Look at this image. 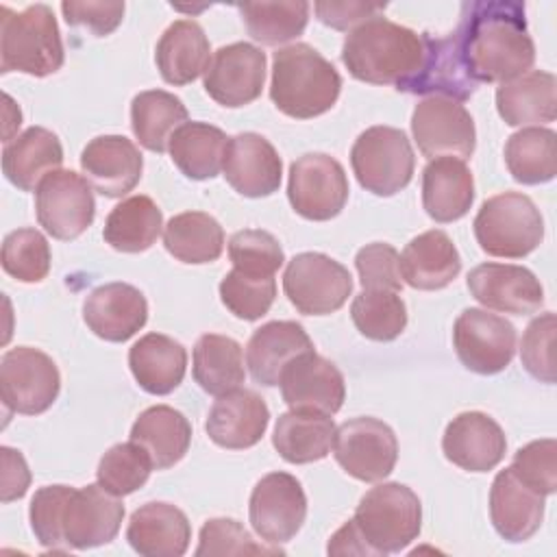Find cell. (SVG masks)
<instances>
[{"instance_id": "f1b7e54d", "label": "cell", "mask_w": 557, "mask_h": 557, "mask_svg": "<svg viewBox=\"0 0 557 557\" xmlns=\"http://www.w3.org/2000/svg\"><path fill=\"white\" fill-rule=\"evenodd\" d=\"M474 200V178L466 161L437 157L422 170V207L440 224L455 222L468 213Z\"/></svg>"}, {"instance_id": "9c48e42d", "label": "cell", "mask_w": 557, "mask_h": 557, "mask_svg": "<svg viewBox=\"0 0 557 557\" xmlns=\"http://www.w3.org/2000/svg\"><path fill=\"white\" fill-rule=\"evenodd\" d=\"M283 292L300 313L326 315L344 307L352 294V276L329 255L300 252L285 268Z\"/></svg>"}, {"instance_id": "f6af8a7d", "label": "cell", "mask_w": 557, "mask_h": 557, "mask_svg": "<svg viewBox=\"0 0 557 557\" xmlns=\"http://www.w3.org/2000/svg\"><path fill=\"white\" fill-rule=\"evenodd\" d=\"M152 472V461L148 453L135 444V442H124L111 446L98 461L96 479L98 483L115 494V496H126L139 490Z\"/></svg>"}, {"instance_id": "5b68a950", "label": "cell", "mask_w": 557, "mask_h": 557, "mask_svg": "<svg viewBox=\"0 0 557 557\" xmlns=\"http://www.w3.org/2000/svg\"><path fill=\"white\" fill-rule=\"evenodd\" d=\"M352 522L372 557L400 553L420 535L422 505L411 487L381 483L361 496Z\"/></svg>"}, {"instance_id": "681fc988", "label": "cell", "mask_w": 557, "mask_h": 557, "mask_svg": "<svg viewBox=\"0 0 557 557\" xmlns=\"http://www.w3.org/2000/svg\"><path fill=\"white\" fill-rule=\"evenodd\" d=\"M72 490L74 487H67V485H44L35 492L30 500V511H28L30 529L44 548H52V550L67 548L61 531V520H63V509Z\"/></svg>"}, {"instance_id": "484cf974", "label": "cell", "mask_w": 557, "mask_h": 557, "mask_svg": "<svg viewBox=\"0 0 557 557\" xmlns=\"http://www.w3.org/2000/svg\"><path fill=\"white\" fill-rule=\"evenodd\" d=\"M307 352H313V342L307 331L294 320H274L250 335L246 366L257 383L272 387L278 385L283 370Z\"/></svg>"}, {"instance_id": "ee69618b", "label": "cell", "mask_w": 557, "mask_h": 557, "mask_svg": "<svg viewBox=\"0 0 557 557\" xmlns=\"http://www.w3.org/2000/svg\"><path fill=\"white\" fill-rule=\"evenodd\" d=\"M357 331L374 342H392L407 326V307L398 292L363 289L350 305Z\"/></svg>"}, {"instance_id": "d590c367", "label": "cell", "mask_w": 557, "mask_h": 557, "mask_svg": "<svg viewBox=\"0 0 557 557\" xmlns=\"http://www.w3.org/2000/svg\"><path fill=\"white\" fill-rule=\"evenodd\" d=\"M335 440L331 416L318 411H287L274 424L272 446L287 463H313L324 459Z\"/></svg>"}, {"instance_id": "6f0895ef", "label": "cell", "mask_w": 557, "mask_h": 557, "mask_svg": "<svg viewBox=\"0 0 557 557\" xmlns=\"http://www.w3.org/2000/svg\"><path fill=\"white\" fill-rule=\"evenodd\" d=\"M2 457V503H11L15 498H22L30 485V472L20 450H13L9 446L0 448Z\"/></svg>"}, {"instance_id": "b9f144b4", "label": "cell", "mask_w": 557, "mask_h": 557, "mask_svg": "<svg viewBox=\"0 0 557 557\" xmlns=\"http://www.w3.org/2000/svg\"><path fill=\"white\" fill-rule=\"evenodd\" d=\"M505 163L513 181L522 185L553 181L557 174V135L542 126L513 133L505 144Z\"/></svg>"}, {"instance_id": "603a6c76", "label": "cell", "mask_w": 557, "mask_h": 557, "mask_svg": "<svg viewBox=\"0 0 557 557\" xmlns=\"http://www.w3.org/2000/svg\"><path fill=\"white\" fill-rule=\"evenodd\" d=\"M222 172L237 194L246 198H263L281 187L283 163L263 135L239 133L228 139Z\"/></svg>"}, {"instance_id": "836d02e7", "label": "cell", "mask_w": 557, "mask_h": 557, "mask_svg": "<svg viewBox=\"0 0 557 557\" xmlns=\"http://www.w3.org/2000/svg\"><path fill=\"white\" fill-rule=\"evenodd\" d=\"M131 442L139 444L157 470L178 463L191 444V424L174 407L154 405L139 413L131 426Z\"/></svg>"}, {"instance_id": "7c38bea8", "label": "cell", "mask_w": 557, "mask_h": 557, "mask_svg": "<svg viewBox=\"0 0 557 557\" xmlns=\"http://www.w3.org/2000/svg\"><path fill=\"white\" fill-rule=\"evenodd\" d=\"M333 455L352 479L376 483L392 474L398 459V442L385 422L361 416L335 429Z\"/></svg>"}, {"instance_id": "f5cc1de1", "label": "cell", "mask_w": 557, "mask_h": 557, "mask_svg": "<svg viewBox=\"0 0 557 557\" xmlns=\"http://www.w3.org/2000/svg\"><path fill=\"white\" fill-rule=\"evenodd\" d=\"M553 339H555V313L546 311L529 322L520 342L522 366L533 379L542 383H555Z\"/></svg>"}, {"instance_id": "2e32d148", "label": "cell", "mask_w": 557, "mask_h": 557, "mask_svg": "<svg viewBox=\"0 0 557 557\" xmlns=\"http://www.w3.org/2000/svg\"><path fill=\"white\" fill-rule=\"evenodd\" d=\"M265 83V52L252 44L222 46L202 74L205 91L222 107L237 109L261 96Z\"/></svg>"}, {"instance_id": "277c9868", "label": "cell", "mask_w": 557, "mask_h": 557, "mask_svg": "<svg viewBox=\"0 0 557 557\" xmlns=\"http://www.w3.org/2000/svg\"><path fill=\"white\" fill-rule=\"evenodd\" d=\"M63 44L57 17L48 4H30L15 13L0 9V72L50 76L63 65Z\"/></svg>"}, {"instance_id": "5bb4252c", "label": "cell", "mask_w": 557, "mask_h": 557, "mask_svg": "<svg viewBox=\"0 0 557 557\" xmlns=\"http://www.w3.org/2000/svg\"><path fill=\"white\" fill-rule=\"evenodd\" d=\"M411 133L426 159L455 157L466 161L476 146L472 115L463 104L444 96H429L416 104Z\"/></svg>"}, {"instance_id": "bcb514c9", "label": "cell", "mask_w": 557, "mask_h": 557, "mask_svg": "<svg viewBox=\"0 0 557 557\" xmlns=\"http://www.w3.org/2000/svg\"><path fill=\"white\" fill-rule=\"evenodd\" d=\"M2 270L20 283H39L50 272V246L37 228H17L2 239Z\"/></svg>"}, {"instance_id": "e575fe53", "label": "cell", "mask_w": 557, "mask_h": 557, "mask_svg": "<svg viewBox=\"0 0 557 557\" xmlns=\"http://www.w3.org/2000/svg\"><path fill=\"white\" fill-rule=\"evenodd\" d=\"M496 109L509 126L553 122L557 115L555 76L550 72L529 70L513 81L500 83L496 89Z\"/></svg>"}, {"instance_id": "8fae6325", "label": "cell", "mask_w": 557, "mask_h": 557, "mask_svg": "<svg viewBox=\"0 0 557 557\" xmlns=\"http://www.w3.org/2000/svg\"><path fill=\"white\" fill-rule=\"evenodd\" d=\"M35 213L39 226L54 239H76L96 215L91 185L72 170L50 172L35 189Z\"/></svg>"}, {"instance_id": "44dd1931", "label": "cell", "mask_w": 557, "mask_h": 557, "mask_svg": "<svg viewBox=\"0 0 557 557\" xmlns=\"http://www.w3.org/2000/svg\"><path fill=\"white\" fill-rule=\"evenodd\" d=\"M81 170L91 189L107 198H122L139 183L144 157L128 137L100 135L83 148Z\"/></svg>"}, {"instance_id": "9f6ffc18", "label": "cell", "mask_w": 557, "mask_h": 557, "mask_svg": "<svg viewBox=\"0 0 557 557\" xmlns=\"http://www.w3.org/2000/svg\"><path fill=\"white\" fill-rule=\"evenodd\" d=\"M385 2H315L313 11L318 20L335 30H352L359 24L379 17V13L385 11Z\"/></svg>"}, {"instance_id": "11a10c76", "label": "cell", "mask_w": 557, "mask_h": 557, "mask_svg": "<svg viewBox=\"0 0 557 557\" xmlns=\"http://www.w3.org/2000/svg\"><path fill=\"white\" fill-rule=\"evenodd\" d=\"M63 17L70 26H83L96 37L111 35L122 17H124V2H76L65 0L61 2Z\"/></svg>"}, {"instance_id": "c3c4849f", "label": "cell", "mask_w": 557, "mask_h": 557, "mask_svg": "<svg viewBox=\"0 0 557 557\" xmlns=\"http://www.w3.org/2000/svg\"><path fill=\"white\" fill-rule=\"evenodd\" d=\"M228 257L235 270L252 276H274L285 261L278 239L261 228L237 231L228 239Z\"/></svg>"}, {"instance_id": "e0dca14e", "label": "cell", "mask_w": 557, "mask_h": 557, "mask_svg": "<svg viewBox=\"0 0 557 557\" xmlns=\"http://www.w3.org/2000/svg\"><path fill=\"white\" fill-rule=\"evenodd\" d=\"M124 520L120 496L107 492L100 483L72 490L61 520L67 548L85 550L115 540Z\"/></svg>"}, {"instance_id": "4316f807", "label": "cell", "mask_w": 557, "mask_h": 557, "mask_svg": "<svg viewBox=\"0 0 557 557\" xmlns=\"http://www.w3.org/2000/svg\"><path fill=\"white\" fill-rule=\"evenodd\" d=\"M490 518L503 540L524 542L542 524L544 494L522 483L511 468H505L494 476L490 490Z\"/></svg>"}, {"instance_id": "7402d4cb", "label": "cell", "mask_w": 557, "mask_h": 557, "mask_svg": "<svg viewBox=\"0 0 557 557\" xmlns=\"http://www.w3.org/2000/svg\"><path fill=\"white\" fill-rule=\"evenodd\" d=\"M507 440L500 424L483 411L455 416L444 431V457L468 472L494 470L505 457Z\"/></svg>"}, {"instance_id": "d6986e66", "label": "cell", "mask_w": 557, "mask_h": 557, "mask_svg": "<svg viewBox=\"0 0 557 557\" xmlns=\"http://www.w3.org/2000/svg\"><path fill=\"white\" fill-rule=\"evenodd\" d=\"M470 294L487 309L529 315L535 313L544 302V289L540 278L511 263H481L468 274Z\"/></svg>"}, {"instance_id": "74e56055", "label": "cell", "mask_w": 557, "mask_h": 557, "mask_svg": "<svg viewBox=\"0 0 557 557\" xmlns=\"http://www.w3.org/2000/svg\"><path fill=\"white\" fill-rule=\"evenodd\" d=\"M163 228V213L150 196H131L107 215L102 237L120 252L148 250Z\"/></svg>"}, {"instance_id": "ab89813d", "label": "cell", "mask_w": 557, "mask_h": 557, "mask_svg": "<svg viewBox=\"0 0 557 557\" xmlns=\"http://www.w3.org/2000/svg\"><path fill=\"white\" fill-rule=\"evenodd\" d=\"M194 381L213 396L237 389L244 383V352L242 346L226 335L205 333L194 346L191 363Z\"/></svg>"}, {"instance_id": "4dcf8cb0", "label": "cell", "mask_w": 557, "mask_h": 557, "mask_svg": "<svg viewBox=\"0 0 557 557\" xmlns=\"http://www.w3.org/2000/svg\"><path fill=\"white\" fill-rule=\"evenodd\" d=\"M63 146L59 137L44 128L30 126L2 150V172L11 185L22 191H33L50 174L61 170Z\"/></svg>"}, {"instance_id": "ac0fdd59", "label": "cell", "mask_w": 557, "mask_h": 557, "mask_svg": "<svg viewBox=\"0 0 557 557\" xmlns=\"http://www.w3.org/2000/svg\"><path fill=\"white\" fill-rule=\"evenodd\" d=\"M283 400L296 411H318L333 416L346 398L344 376L329 359L307 352L294 359L281 374Z\"/></svg>"}, {"instance_id": "7dc6e473", "label": "cell", "mask_w": 557, "mask_h": 557, "mask_svg": "<svg viewBox=\"0 0 557 557\" xmlns=\"http://www.w3.org/2000/svg\"><path fill=\"white\" fill-rule=\"evenodd\" d=\"M222 305L239 320H259L265 315L276 298L274 276H252L239 270H231L220 281Z\"/></svg>"}, {"instance_id": "f907efd6", "label": "cell", "mask_w": 557, "mask_h": 557, "mask_svg": "<svg viewBox=\"0 0 557 557\" xmlns=\"http://www.w3.org/2000/svg\"><path fill=\"white\" fill-rule=\"evenodd\" d=\"M283 550L265 548L233 518H211L202 524L196 555H281Z\"/></svg>"}, {"instance_id": "d6a6232c", "label": "cell", "mask_w": 557, "mask_h": 557, "mask_svg": "<svg viewBox=\"0 0 557 557\" xmlns=\"http://www.w3.org/2000/svg\"><path fill=\"white\" fill-rule=\"evenodd\" d=\"M209 39L194 20L172 22L154 48V63L161 78L170 85L194 83L209 65Z\"/></svg>"}, {"instance_id": "cb8c5ba5", "label": "cell", "mask_w": 557, "mask_h": 557, "mask_svg": "<svg viewBox=\"0 0 557 557\" xmlns=\"http://www.w3.org/2000/svg\"><path fill=\"white\" fill-rule=\"evenodd\" d=\"M83 320L104 342H126L148 320L146 296L128 283H104L83 302Z\"/></svg>"}, {"instance_id": "8d00e7d4", "label": "cell", "mask_w": 557, "mask_h": 557, "mask_svg": "<svg viewBox=\"0 0 557 557\" xmlns=\"http://www.w3.org/2000/svg\"><path fill=\"white\" fill-rule=\"evenodd\" d=\"M228 137L222 128L205 122H185L170 139L172 163L191 181L218 176L224 163Z\"/></svg>"}, {"instance_id": "60d3db41", "label": "cell", "mask_w": 557, "mask_h": 557, "mask_svg": "<svg viewBox=\"0 0 557 557\" xmlns=\"http://www.w3.org/2000/svg\"><path fill=\"white\" fill-rule=\"evenodd\" d=\"M165 250L183 263H211L224 250L220 222L205 211H185L168 220L163 228Z\"/></svg>"}, {"instance_id": "4fadbf2b", "label": "cell", "mask_w": 557, "mask_h": 557, "mask_svg": "<svg viewBox=\"0 0 557 557\" xmlns=\"http://www.w3.org/2000/svg\"><path fill=\"white\" fill-rule=\"evenodd\" d=\"M453 344L459 361L476 374L505 370L516 355V329L509 320L487 309H463L453 326Z\"/></svg>"}, {"instance_id": "83f0119b", "label": "cell", "mask_w": 557, "mask_h": 557, "mask_svg": "<svg viewBox=\"0 0 557 557\" xmlns=\"http://www.w3.org/2000/svg\"><path fill=\"white\" fill-rule=\"evenodd\" d=\"M126 540L144 557H181L189 546L191 527L176 505L152 500L133 511Z\"/></svg>"}, {"instance_id": "d4e9b609", "label": "cell", "mask_w": 557, "mask_h": 557, "mask_svg": "<svg viewBox=\"0 0 557 557\" xmlns=\"http://www.w3.org/2000/svg\"><path fill=\"white\" fill-rule=\"evenodd\" d=\"M270 422L265 400L252 389H233L211 405L205 431L213 444L228 450H244L255 446Z\"/></svg>"}, {"instance_id": "f35d334b", "label": "cell", "mask_w": 557, "mask_h": 557, "mask_svg": "<svg viewBox=\"0 0 557 557\" xmlns=\"http://www.w3.org/2000/svg\"><path fill=\"white\" fill-rule=\"evenodd\" d=\"M187 122L181 98L163 89L139 91L131 102V128L137 141L150 152H165L178 126Z\"/></svg>"}, {"instance_id": "7bdbcfd3", "label": "cell", "mask_w": 557, "mask_h": 557, "mask_svg": "<svg viewBox=\"0 0 557 557\" xmlns=\"http://www.w3.org/2000/svg\"><path fill=\"white\" fill-rule=\"evenodd\" d=\"M248 35L263 46H278L300 37L309 22V2H244L237 4Z\"/></svg>"}, {"instance_id": "680465c9", "label": "cell", "mask_w": 557, "mask_h": 557, "mask_svg": "<svg viewBox=\"0 0 557 557\" xmlns=\"http://www.w3.org/2000/svg\"><path fill=\"white\" fill-rule=\"evenodd\" d=\"M326 553L329 555H372L368 544L363 542L361 533L357 531L355 522L348 520L344 522L335 533L333 537L329 540V546H326Z\"/></svg>"}, {"instance_id": "30bf717a", "label": "cell", "mask_w": 557, "mask_h": 557, "mask_svg": "<svg viewBox=\"0 0 557 557\" xmlns=\"http://www.w3.org/2000/svg\"><path fill=\"white\" fill-rule=\"evenodd\" d=\"M348 178L337 159L324 152H307L289 165L287 198L305 220L335 218L348 200Z\"/></svg>"}, {"instance_id": "ba28073f", "label": "cell", "mask_w": 557, "mask_h": 557, "mask_svg": "<svg viewBox=\"0 0 557 557\" xmlns=\"http://www.w3.org/2000/svg\"><path fill=\"white\" fill-rule=\"evenodd\" d=\"M61 389L59 368L50 355L15 346L0 359V398L7 411L39 416L52 407Z\"/></svg>"}, {"instance_id": "8992f818", "label": "cell", "mask_w": 557, "mask_h": 557, "mask_svg": "<svg viewBox=\"0 0 557 557\" xmlns=\"http://www.w3.org/2000/svg\"><path fill=\"white\" fill-rule=\"evenodd\" d=\"M472 226L481 250L503 259H522L544 239L542 213L520 191H503L487 198Z\"/></svg>"}, {"instance_id": "6da1fadb", "label": "cell", "mask_w": 557, "mask_h": 557, "mask_svg": "<svg viewBox=\"0 0 557 557\" xmlns=\"http://www.w3.org/2000/svg\"><path fill=\"white\" fill-rule=\"evenodd\" d=\"M455 37L463 65L476 83H507L533 67L535 44L520 2H463Z\"/></svg>"}, {"instance_id": "ffe728a7", "label": "cell", "mask_w": 557, "mask_h": 557, "mask_svg": "<svg viewBox=\"0 0 557 557\" xmlns=\"http://www.w3.org/2000/svg\"><path fill=\"white\" fill-rule=\"evenodd\" d=\"M422 61L418 72L398 89L420 96H444L450 100H468L476 91V81L468 74L455 33L448 37H431L422 33Z\"/></svg>"}, {"instance_id": "52a82bcc", "label": "cell", "mask_w": 557, "mask_h": 557, "mask_svg": "<svg viewBox=\"0 0 557 557\" xmlns=\"http://www.w3.org/2000/svg\"><path fill=\"white\" fill-rule=\"evenodd\" d=\"M350 165L359 185L374 196H394L411 183L413 148L394 126H370L350 148Z\"/></svg>"}, {"instance_id": "1f68e13d", "label": "cell", "mask_w": 557, "mask_h": 557, "mask_svg": "<svg viewBox=\"0 0 557 557\" xmlns=\"http://www.w3.org/2000/svg\"><path fill=\"white\" fill-rule=\"evenodd\" d=\"M128 366L137 385L154 396L174 392L187 370V350L163 333H146L128 350Z\"/></svg>"}, {"instance_id": "7a4b0ae2", "label": "cell", "mask_w": 557, "mask_h": 557, "mask_svg": "<svg viewBox=\"0 0 557 557\" xmlns=\"http://www.w3.org/2000/svg\"><path fill=\"white\" fill-rule=\"evenodd\" d=\"M422 50V35L379 15L346 35L342 63L361 83L400 89L418 72Z\"/></svg>"}, {"instance_id": "9a60e30c", "label": "cell", "mask_w": 557, "mask_h": 557, "mask_svg": "<svg viewBox=\"0 0 557 557\" xmlns=\"http://www.w3.org/2000/svg\"><path fill=\"white\" fill-rule=\"evenodd\" d=\"M307 516V496L300 481L287 472H270L257 481L248 503L255 533L268 544L289 542Z\"/></svg>"}, {"instance_id": "3957f363", "label": "cell", "mask_w": 557, "mask_h": 557, "mask_svg": "<svg viewBox=\"0 0 557 557\" xmlns=\"http://www.w3.org/2000/svg\"><path fill=\"white\" fill-rule=\"evenodd\" d=\"M339 91L342 76L313 46L292 44L274 52L270 98L281 113L311 120L333 109Z\"/></svg>"}, {"instance_id": "f546056e", "label": "cell", "mask_w": 557, "mask_h": 557, "mask_svg": "<svg viewBox=\"0 0 557 557\" xmlns=\"http://www.w3.org/2000/svg\"><path fill=\"white\" fill-rule=\"evenodd\" d=\"M459 270L461 257L450 237L440 228L413 237L400 255V276L413 289H444L457 278Z\"/></svg>"}, {"instance_id": "db71d44e", "label": "cell", "mask_w": 557, "mask_h": 557, "mask_svg": "<svg viewBox=\"0 0 557 557\" xmlns=\"http://www.w3.org/2000/svg\"><path fill=\"white\" fill-rule=\"evenodd\" d=\"M355 268L363 289H403L400 276V255L394 246L385 242H374L359 248L355 257Z\"/></svg>"}, {"instance_id": "816d5d0a", "label": "cell", "mask_w": 557, "mask_h": 557, "mask_svg": "<svg viewBox=\"0 0 557 557\" xmlns=\"http://www.w3.org/2000/svg\"><path fill=\"white\" fill-rule=\"evenodd\" d=\"M509 468L522 483H527L535 492H540L544 496L555 494V490H557V442L550 437L529 442L527 446L516 450Z\"/></svg>"}]
</instances>
